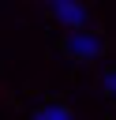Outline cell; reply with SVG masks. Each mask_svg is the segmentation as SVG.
Masks as SVG:
<instances>
[{
	"instance_id": "3957f363",
	"label": "cell",
	"mask_w": 116,
	"mask_h": 120,
	"mask_svg": "<svg viewBox=\"0 0 116 120\" xmlns=\"http://www.w3.org/2000/svg\"><path fill=\"white\" fill-rule=\"evenodd\" d=\"M34 120H75V116H71L67 105H41L34 112Z\"/></svg>"
},
{
	"instance_id": "7a4b0ae2",
	"label": "cell",
	"mask_w": 116,
	"mask_h": 120,
	"mask_svg": "<svg viewBox=\"0 0 116 120\" xmlns=\"http://www.w3.org/2000/svg\"><path fill=\"white\" fill-rule=\"evenodd\" d=\"M49 15H52L56 22L71 26V34L90 22V8H86V4H75V0H56V4H49Z\"/></svg>"
},
{
	"instance_id": "6da1fadb",
	"label": "cell",
	"mask_w": 116,
	"mask_h": 120,
	"mask_svg": "<svg viewBox=\"0 0 116 120\" xmlns=\"http://www.w3.org/2000/svg\"><path fill=\"white\" fill-rule=\"evenodd\" d=\"M64 52H67L71 60H97V56L105 52V41H101L97 34H90V30H75V34L64 38Z\"/></svg>"
},
{
	"instance_id": "277c9868",
	"label": "cell",
	"mask_w": 116,
	"mask_h": 120,
	"mask_svg": "<svg viewBox=\"0 0 116 120\" xmlns=\"http://www.w3.org/2000/svg\"><path fill=\"white\" fill-rule=\"evenodd\" d=\"M101 86H105V94H109V98H116V68H109V71L101 75Z\"/></svg>"
}]
</instances>
